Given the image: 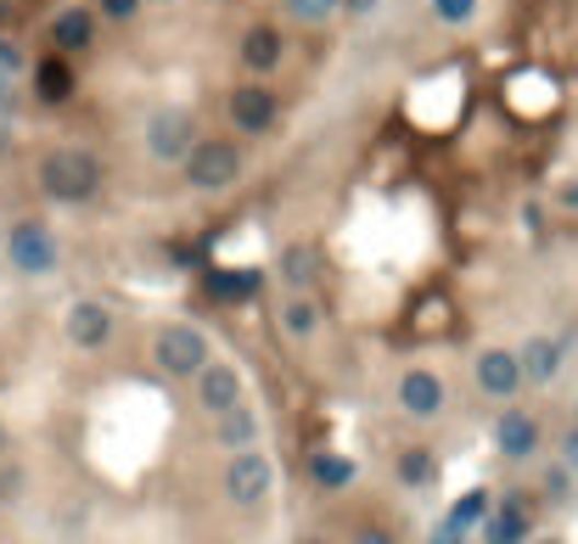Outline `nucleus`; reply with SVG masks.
I'll return each instance as SVG.
<instances>
[{"instance_id": "12", "label": "nucleus", "mask_w": 578, "mask_h": 544, "mask_svg": "<svg viewBox=\"0 0 578 544\" xmlns=\"http://www.w3.org/2000/svg\"><path fill=\"white\" fill-rule=\"evenodd\" d=\"M472 376L477 387L489 393V399H511V393L522 387V365H517V349H484L472 360Z\"/></svg>"}, {"instance_id": "11", "label": "nucleus", "mask_w": 578, "mask_h": 544, "mask_svg": "<svg viewBox=\"0 0 578 544\" xmlns=\"http://www.w3.org/2000/svg\"><path fill=\"white\" fill-rule=\"evenodd\" d=\"M63 331H68L73 349H102L113 337V309L102 298H73L68 315H63Z\"/></svg>"}, {"instance_id": "32", "label": "nucleus", "mask_w": 578, "mask_h": 544, "mask_svg": "<svg viewBox=\"0 0 578 544\" xmlns=\"http://www.w3.org/2000/svg\"><path fill=\"white\" fill-rule=\"evenodd\" d=\"M562 208L578 219V180H567V185H562Z\"/></svg>"}, {"instance_id": "5", "label": "nucleus", "mask_w": 578, "mask_h": 544, "mask_svg": "<svg viewBox=\"0 0 578 544\" xmlns=\"http://www.w3.org/2000/svg\"><path fill=\"white\" fill-rule=\"evenodd\" d=\"M208 360H214V349H208V337L197 326H163L152 337V365L163 376H197Z\"/></svg>"}, {"instance_id": "21", "label": "nucleus", "mask_w": 578, "mask_h": 544, "mask_svg": "<svg viewBox=\"0 0 578 544\" xmlns=\"http://www.w3.org/2000/svg\"><path fill=\"white\" fill-rule=\"evenodd\" d=\"M275 275L293 286V292H309V286H315V253H309V247H298V241H293V247H281Z\"/></svg>"}, {"instance_id": "7", "label": "nucleus", "mask_w": 578, "mask_h": 544, "mask_svg": "<svg viewBox=\"0 0 578 544\" xmlns=\"http://www.w3.org/2000/svg\"><path fill=\"white\" fill-rule=\"evenodd\" d=\"M394 399H399V410H405L410 421H439V416H444V405H450V387H444V376H439V371L416 365V371H405V376H399Z\"/></svg>"}, {"instance_id": "10", "label": "nucleus", "mask_w": 578, "mask_h": 544, "mask_svg": "<svg viewBox=\"0 0 578 544\" xmlns=\"http://www.w3.org/2000/svg\"><path fill=\"white\" fill-rule=\"evenodd\" d=\"M197 405L208 410V416H219V410H230V405H242L248 399V387H242V371L236 365H225V360H208L197 376Z\"/></svg>"}, {"instance_id": "20", "label": "nucleus", "mask_w": 578, "mask_h": 544, "mask_svg": "<svg viewBox=\"0 0 578 544\" xmlns=\"http://www.w3.org/2000/svg\"><path fill=\"white\" fill-rule=\"evenodd\" d=\"M281 331L293 337V342H309L320 331V304L309 298V292H293V298L281 304Z\"/></svg>"}, {"instance_id": "2", "label": "nucleus", "mask_w": 578, "mask_h": 544, "mask_svg": "<svg viewBox=\"0 0 578 544\" xmlns=\"http://www.w3.org/2000/svg\"><path fill=\"white\" fill-rule=\"evenodd\" d=\"M185 185L203 191V196H219L242 180V146L236 140H219V135H197V146L185 152Z\"/></svg>"}, {"instance_id": "25", "label": "nucleus", "mask_w": 578, "mask_h": 544, "mask_svg": "<svg viewBox=\"0 0 578 544\" xmlns=\"http://www.w3.org/2000/svg\"><path fill=\"white\" fill-rule=\"evenodd\" d=\"M432 472H439V461H432V450H421V443H416V450H405V455H399V483H405V488H421V483H432Z\"/></svg>"}, {"instance_id": "28", "label": "nucleus", "mask_w": 578, "mask_h": 544, "mask_svg": "<svg viewBox=\"0 0 578 544\" xmlns=\"http://www.w3.org/2000/svg\"><path fill=\"white\" fill-rule=\"evenodd\" d=\"M18 68H23V57H18V45H12V39H0V90H7V84L18 79Z\"/></svg>"}, {"instance_id": "4", "label": "nucleus", "mask_w": 578, "mask_h": 544, "mask_svg": "<svg viewBox=\"0 0 578 544\" xmlns=\"http://www.w3.org/2000/svg\"><path fill=\"white\" fill-rule=\"evenodd\" d=\"M225 494H230V506H242V511H259L270 494H275V461L259 450H236L230 466H225Z\"/></svg>"}, {"instance_id": "8", "label": "nucleus", "mask_w": 578, "mask_h": 544, "mask_svg": "<svg viewBox=\"0 0 578 544\" xmlns=\"http://www.w3.org/2000/svg\"><path fill=\"white\" fill-rule=\"evenodd\" d=\"M275 118H281V95L264 79H248V84L230 90V124L242 135H270Z\"/></svg>"}, {"instance_id": "14", "label": "nucleus", "mask_w": 578, "mask_h": 544, "mask_svg": "<svg viewBox=\"0 0 578 544\" xmlns=\"http://www.w3.org/2000/svg\"><path fill=\"white\" fill-rule=\"evenodd\" d=\"M495 450L506 461H534L540 455V421L528 416V410H506L495 421Z\"/></svg>"}, {"instance_id": "35", "label": "nucleus", "mask_w": 578, "mask_h": 544, "mask_svg": "<svg viewBox=\"0 0 578 544\" xmlns=\"http://www.w3.org/2000/svg\"><path fill=\"white\" fill-rule=\"evenodd\" d=\"M343 7H349L354 18H371V12H376V0H343Z\"/></svg>"}, {"instance_id": "6", "label": "nucleus", "mask_w": 578, "mask_h": 544, "mask_svg": "<svg viewBox=\"0 0 578 544\" xmlns=\"http://www.w3.org/2000/svg\"><path fill=\"white\" fill-rule=\"evenodd\" d=\"M140 140H147V158L152 163H185V152H191V146H197V118H191L185 107H158L152 118H147V135H140Z\"/></svg>"}, {"instance_id": "18", "label": "nucleus", "mask_w": 578, "mask_h": 544, "mask_svg": "<svg viewBox=\"0 0 578 544\" xmlns=\"http://www.w3.org/2000/svg\"><path fill=\"white\" fill-rule=\"evenodd\" d=\"M484 544H528V506L517 500V494H511L506 506L489 511V522H484Z\"/></svg>"}, {"instance_id": "30", "label": "nucleus", "mask_w": 578, "mask_h": 544, "mask_svg": "<svg viewBox=\"0 0 578 544\" xmlns=\"http://www.w3.org/2000/svg\"><path fill=\"white\" fill-rule=\"evenodd\" d=\"M567 477H573L567 466H556V472L545 477V494H551V500H562V494H567Z\"/></svg>"}, {"instance_id": "34", "label": "nucleus", "mask_w": 578, "mask_h": 544, "mask_svg": "<svg viewBox=\"0 0 578 544\" xmlns=\"http://www.w3.org/2000/svg\"><path fill=\"white\" fill-rule=\"evenodd\" d=\"M522 225H528V230H540V225H545V214H540V203H528V208H522Z\"/></svg>"}, {"instance_id": "26", "label": "nucleus", "mask_w": 578, "mask_h": 544, "mask_svg": "<svg viewBox=\"0 0 578 544\" xmlns=\"http://www.w3.org/2000/svg\"><path fill=\"white\" fill-rule=\"evenodd\" d=\"M432 18H439L444 29H466L477 18V0H432Z\"/></svg>"}, {"instance_id": "37", "label": "nucleus", "mask_w": 578, "mask_h": 544, "mask_svg": "<svg viewBox=\"0 0 578 544\" xmlns=\"http://www.w3.org/2000/svg\"><path fill=\"white\" fill-rule=\"evenodd\" d=\"M534 544H562V539H534Z\"/></svg>"}, {"instance_id": "9", "label": "nucleus", "mask_w": 578, "mask_h": 544, "mask_svg": "<svg viewBox=\"0 0 578 544\" xmlns=\"http://www.w3.org/2000/svg\"><path fill=\"white\" fill-rule=\"evenodd\" d=\"M567 349H573V337H551V331H534L517 349V365H522V382L528 387H551L567 365Z\"/></svg>"}, {"instance_id": "23", "label": "nucleus", "mask_w": 578, "mask_h": 544, "mask_svg": "<svg viewBox=\"0 0 578 544\" xmlns=\"http://www.w3.org/2000/svg\"><path fill=\"white\" fill-rule=\"evenodd\" d=\"M309 477H315L320 488H349V483L360 477V466H354L349 455H331V450H320V455H309Z\"/></svg>"}, {"instance_id": "19", "label": "nucleus", "mask_w": 578, "mask_h": 544, "mask_svg": "<svg viewBox=\"0 0 578 544\" xmlns=\"http://www.w3.org/2000/svg\"><path fill=\"white\" fill-rule=\"evenodd\" d=\"M34 95L45 107H63L68 95H73V68H68V57H45V63H34Z\"/></svg>"}, {"instance_id": "3", "label": "nucleus", "mask_w": 578, "mask_h": 544, "mask_svg": "<svg viewBox=\"0 0 578 544\" xmlns=\"http://www.w3.org/2000/svg\"><path fill=\"white\" fill-rule=\"evenodd\" d=\"M57 259H63V247H57V230L45 219H18L7 230V264L18 275H52Z\"/></svg>"}, {"instance_id": "22", "label": "nucleus", "mask_w": 578, "mask_h": 544, "mask_svg": "<svg viewBox=\"0 0 578 544\" xmlns=\"http://www.w3.org/2000/svg\"><path fill=\"white\" fill-rule=\"evenodd\" d=\"M489 511H495V500H489V488H472V494H461V500L450 506V528L455 533H472V528H484L489 522Z\"/></svg>"}, {"instance_id": "29", "label": "nucleus", "mask_w": 578, "mask_h": 544, "mask_svg": "<svg viewBox=\"0 0 578 544\" xmlns=\"http://www.w3.org/2000/svg\"><path fill=\"white\" fill-rule=\"evenodd\" d=\"M562 466H567V472L578 477V421H573V427L562 432Z\"/></svg>"}, {"instance_id": "31", "label": "nucleus", "mask_w": 578, "mask_h": 544, "mask_svg": "<svg viewBox=\"0 0 578 544\" xmlns=\"http://www.w3.org/2000/svg\"><path fill=\"white\" fill-rule=\"evenodd\" d=\"M354 544H394V533H388V528H360Z\"/></svg>"}, {"instance_id": "16", "label": "nucleus", "mask_w": 578, "mask_h": 544, "mask_svg": "<svg viewBox=\"0 0 578 544\" xmlns=\"http://www.w3.org/2000/svg\"><path fill=\"white\" fill-rule=\"evenodd\" d=\"M214 443H225V450L236 455V450H253L259 443V410L242 399V405H230V410H219L214 416Z\"/></svg>"}, {"instance_id": "33", "label": "nucleus", "mask_w": 578, "mask_h": 544, "mask_svg": "<svg viewBox=\"0 0 578 544\" xmlns=\"http://www.w3.org/2000/svg\"><path fill=\"white\" fill-rule=\"evenodd\" d=\"M427 544H466V533H455V528H450V522H444V528H439V533H432V539H427Z\"/></svg>"}, {"instance_id": "24", "label": "nucleus", "mask_w": 578, "mask_h": 544, "mask_svg": "<svg viewBox=\"0 0 578 544\" xmlns=\"http://www.w3.org/2000/svg\"><path fill=\"white\" fill-rule=\"evenodd\" d=\"M281 12L293 23H304V29H320V23H331L337 12H343V0H281Z\"/></svg>"}, {"instance_id": "1", "label": "nucleus", "mask_w": 578, "mask_h": 544, "mask_svg": "<svg viewBox=\"0 0 578 544\" xmlns=\"http://www.w3.org/2000/svg\"><path fill=\"white\" fill-rule=\"evenodd\" d=\"M39 191L63 208H79V203H95L102 191V163L84 146H57V152L39 158Z\"/></svg>"}, {"instance_id": "27", "label": "nucleus", "mask_w": 578, "mask_h": 544, "mask_svg": "<svg viewBox=\"0 0 578 544\" xmlns=\"http://www.w3.org/2000/svg\"><path fill=\"white\" fill-rule=\"evenodd\" d=\"M140 12H147V0H95V18L107 23H135Z\"/></svg>"}, {"instance_id": "17", "label": "nucleus", "mask_w": 578, "mask_h": 544, "mask_svg": "<svg viewBox=\"0 0 578 544\" xmlns=\"http://www.w3.org/2000/svg\"><path fill=\"white\" fill-rule=\"evenodd\" d=\"M203 286H208L214 304H248V298H259L264 275H259V270H208Z\"/></svg>"}, {"instance_id": "36", "label": "nucleus", "mask_w": 578, "mask_h": 544, "mask_svg": "<svg viewBox=\"0 0 578 544\" xmlns=\"http://www.w3.org/2000/svg\"><path fill=\"white\" fill-rule=\"evenodd\" d=\"M298 544H326V539H315V533H304V539H298Z\"/></svg>"}, {"instance_id": "15", "label": "nucleus", "mask_w": 578, "mask_h": 544, "mask_svg": "<svg viewBox=\"0 0 578 544\" xmlns=\"http://www.w3.org/2000/svg\"><path fill=\"white\" fill-rule=\"evenodd\" d=\"M95 7H68L52 18V45H57V57H73V52H90V39H95Z\"/></svg>"}, {"instance_id": "13", "label": "nucleus", "mask_w": 578, "mask_h": 544, "mask_svg": "<svg viewBox=\"0 0 578 544\" xmlns=\"http://www.w3.org/2000/svg\"><path fill=\"white\" fill-rule=\"evenodd\" d=\"M242 68L253 73V79H270L275 68H281V57H286V39H281V29L275 23H253L248 34H242Z\"/></svg>"}]
</instances>
